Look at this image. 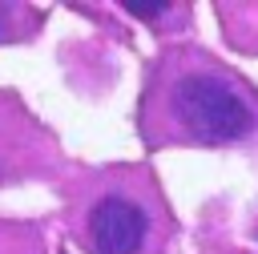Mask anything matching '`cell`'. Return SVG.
Instances as JSON below:
<instances>
[{"mask_svg":"<svg viewBox=\"0 0 258 254\" xmlns=\"http://www.w3.org/2000/svg\"><path fill=\"white\" fill-rule=\"evenodd\" d=\"M169 117L177 121V129L194 141H242L254 133L258 113L250 105V97L218 69H181L169 81L165 93Z\"/></svg>","mask_w":258,"mask_h":254,"instance_id":"6da1fadb","label":"cell"},{"mask_svg":"<svg viewBox=\"0 0 258 254\" xmlns=\"http://www.w3.org/2000/svg\"><path fill=\"white\" fill-rule=\"evenodd\" d=\"M145 210L137 198L125 194H105L93 202L85 218V242L93 254H137L145 242Z\"/></svg>","mask_w":258,"mask_h":254,"instance_id":"7a4b0ae2","label":"cell"},{"mask_svg":"<svg viewBox=\"0 0 258 254\" xmlns=\"http://www.w3.org/2000/svg\"><path fill=\"white\" fill-rule=\"evenodd\" d=\"M121 8H125L129 16H141V20H157V16H165L173 4H169V0H125Z\"/></svg>","mask_w":258,"mask_h":254,"instance_id":"3957f363","label":"cell"},{"mask_svg":"<svg viewBox=\"0 0 258 254\" xmlns=\"http://www.w3.org/2000/svg\"><path fill=\"white\" fill-rule=\"evenodd\" d=\"M8 36V4H0V40Z\"/></svg>","mask_w":258,"mask_h":254,"instance_id":"277c9868","label":"cell"}]
</instances>
